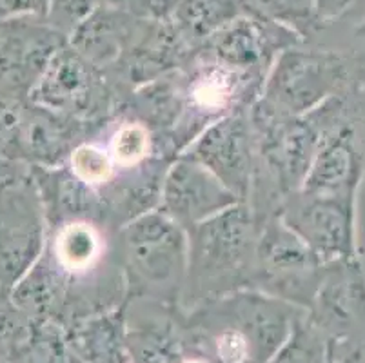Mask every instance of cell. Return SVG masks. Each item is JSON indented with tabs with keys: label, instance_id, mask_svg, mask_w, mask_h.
<instances>
[{
	"label": "cell",
	"instance_id": "6da1fadb",
	"mask_svg": "<svg viewBox=\"0 0 365 363\" xmlns=\"http://www.w3.org/2000/svg\"><path fill=\"white\" fill-rule=\"evenodd\" d=\"M41 260L61 289L62 304L95 311L125 300L120 227L111 222L73 218L51 225Z\"/></svg>",
	"mask_w": 365,
	"mask_h": 363
},
{
	"label": "cell",
	"instance_id": "7a4b0ae2",
	"mask_svg": "<svg viewBox=\"0 0 365 363\" xmlns=\"http://www.w3.org/2000/svg\"><path fill=\"white\" fill-rule=\"evenodd\" d=\"M189 255L182 302L205 305L251 289L258 222L247 204H237L187 231Z\"/></svg>",
	"mask_w": 365,
	"mask_h": 363
},
{
	"label": "cell",
	"instance_id": "3957f363",
	"mask_svg": "<svg viewBox=\"0 0 365 363\" xmlns=\"http://www.w3.org/2000/svg\"><path fill=\"white\" fill-rule=\"evenodd\" d=\"M267 73L229 68L197 49L178 69L182 113L177 126L162 142L165 156L177 160L195 140L218 120L247 111L260 98Z\"/></svg>",
	"mask_w": 365,
	"mask_h": 363
},
{
	"label": "cell",
	"instance_id": "277c9868",
	"mask_svg": "<svg viewBox=\"0 0 365 363\" xmlns=\"http://www.w3.org/2000/svg\"><path fill=\"white\" fill-rule=\"evenodd\" d=\"M125 302H178L187 275V231L162 209H153L120 227Z\"/></svg>",
	"mask_w": 365,
	"mask_h": 363
},
{
	"label": "cell",
	"instance_id": "5b68a950",
	"mask_svg": "<svg viewBox=\"0 0 365 363\" xmlns=\"http://www.w3.org/2000/svg\"><path fill=\"white\" fill-rule=\"evenodd\" d=\"M302 46L282 51L265 78L260 98L278 113L305 115L325 100L365 84V60Z\"/></svg>",
	"mask_w": 365,
	"mask_h": 363
},
{
	"label": "cell",
	"instance_id": "8992f818",
	"mask_svg": "<svg viewBox=\"0 0 365 363\" xmlns=\"http://www.w3.org/2000/svg\"><path fill=\"white\" fill-rule=\"evenodd\" d=\"M28 100L84 124L102 126L120 115L125 96L68 40L33 86Z\"/></svg>",
	"mask_w": 365,
	"mask_h": 363
},
{
	"label": "cell",
	"instance_id": "52a82bcc",
	"mask_svg": "<svg viewBox=\"0 0 365 363\" xmlns=\"http://www.w3.org/2000/svg\"><path fill=\"white\" fill-rule=\"evenodd\" d=\"M325 265L278 215L258 225L251 280L255 291L311 309Z\"/></svg>",
	"mask_w": 365,
	"mask_h": 363
},
{
	"label": "cell",
	"instance_id": "ba28073f",
	"mask_svg": "<svg viewBox=\"0 0 365 363\" xmlns=\"http://www.w3.org/2000/svg\"><path fill=\"white\" fill-rule=\"evenodd\" d=\"M48 220L33 173L0 182V285L11 287L41 258Z\"/></svg>",
	"mask_w": 365,
	"mask_h": 363
},
{
	"label": "cell",
	"instance_id": "9c48e42d",
	"mask_svg": "<svg viewBox=\"0 0 365 363\" xmlns=\"http://www.w3.org/2000/svg\"><path fill=\"white\" fill-rule=\"evenodd\" d=\"M278 216L324 264L361 256L356 200L311 195L298 189L284 200Z\"/></svg>",
	"mask_w": 365,
	"mask_h": 363
},
{
	"label": "cell",
	"instance_id": "30bf717a",
	"mask_svg": "<svg viewBox=\"0 0 365 363\" xmlns=\"http://www.w3.org/2000/svg\"><path fill=\"white\" fill-rule=\"evenodd\" d=\"M68 40L46 19H0V93L28 98Z\"/></svg>",
	"mask_w": 365,
	"mask_h": 363
},
{
	"label": "cell",
	"instance_id": "8fae6325",
	"mask_svg": "<svg viewBox=\"0 0 365 363\" xmlns=\"http://www.w3.org/2000/svg\"><path fill=\"white\" fill-rule=\"evenodd\" d=\"M185 156L204 165L245 204L255 175V135L247 111H238L209 126Z\"/></svg>",
	"mask_w": 365,
	"mask_h": 363
},
{
	"label": "cell",
	"instance_id": "7c38bea8",
	"mask_svg": "<svg viewBox=\"0 0 365 363\" xmlns=\"http://www.w3.org/2000/svg\"><path fill=\"white\" fill-rule=\"evenodd\" d=\"M300 44H305V40L291 29L240 13L218 29L202 49L229 68L269 75L282 51Z\"/></svg>",
	"mask_w": 365,
	"mask_h": 363
},
{
	"label": "cell",
	"instance_id": "4fadbf2b",
	"mask_svg": "<svg viewBox=\"0 0 365 363\" xmlns=\"http://www.w3.org/2000/svg\"><path fill=\"white\" fill-rule=\"evenodd\" d=\"M237 204L242 202L213 173L193 158L180 155L169 165L158 209L189 231Z\"/></svg>",
	"mask_w": 365,
	"mask_h": 363
},
{
	"label": "cell",
	"instance_id": "5bb4252c",
	"mask_svg": "<svg viewBox=\"0 0 365 363\" xmlns=\"http://www.w3.org/2000/svg\"><path fill=\"white\" fill-rule=\"evenodd\" d=\"M104 126L84 124L28 100L19 136V160L35 168L64 165L73 149Z\"/></svg>",
	"mask_w": 365,
	"mask_h": 363
},
{
	"label": "cell",
	"instance_id": "9a60e30c",
	"mask_svg": "<svg viewBox=\"0 0 365 363\" xmlns=\"http://www.w3.org/2000/svg\"><path fill=\"white\" fill-rule=\"evenodd\" d=\"M145 20L104 2L71 33L69 44L91 64L109 73L128 55Z\"/></svg>",
	"mask_w": 365,
	"mask_h": 363
},
{
	"label": "cell",
	"instance_id": "2e32d148",
	"mask_svg": "<svg viewBox=\"0 0 365 363\" xmlns=\"http://www.w3.org/2000/svg\"><path fill=\"white\" fill-rule=\"evenodd\" d=\"M311 311L318 322L334 331L365 325V267L360 258L325 265Z\"/></svg>",
	"mask_w": 365,
	"mask_h": 363
},
{
	"label": "cell",
	"instance_id": "e0dca14e",
	"mask_svg": "<svg viewBox=\"0 0 365 363\" xmlns=\"http://www.w3.org/2000/svg\"><path fill=\"white\" fill-rule=\"evenodd\" d=\"M237 0H165L164 19L193 49H200L218 29L240 15Z\"/></svg>",
	"mask_w": 365,
	"mask_h": 363
},
{
	"label": "cell",
	"instance_id": "ac0fdd59",
	"mask_svg": "<svg viewBox=\"0 0 365 363\" xmlns=\"http://www.w3.org/2000/svg\"><path fill=\"white\" fill-rule=\"evenodd\" d=\"M237 4L244 15L284 26L305 42L324 22L317 0H237Z\"/></svg>",
	"mask_w": 365,
	"mask_h": 363
},
{
	"label": "cell",
	"instance_id": "d6986e66",
	"mask_svg": "<svg viewBox=\"0 0 365 363\" xmlns=\"http://www.w3.org/2000/svg\"><path fill=\"white\" fill-rule=\"evenodd\" d=\"M66 164H68V168L71 169L76 178H81L84 184L95 189L101 195V198L111 188L113 182L117 180L115 162L109 156L98 133L76 145Z\"/></svg>",
	"mask_w": 365,
	"mask_h": 363
},
{
	"label": "cell",
	"instance_id": "ffe728a7",
	"mask_svg": "<svg viewBox=\"0 0 365 363\" xmlns=\"http://www.w3.org/2000/svg\"><path fill=\"white\" fill-rule=\"evenodd\" d=\"M229 300H231L235 311L238 312V316H240V319L247 329L238 327L235 324L224 325L213 339L215 356L220 363H247L249 356L253 352V342H251V334H249V331L253 332V329H251V324L247 322L244 312L238 309L233 296L229 295Z\"/></svg>",
	"mask_w": 365,
	"mask_h": 363
},
{
	"label": "cell",
	"instance_id": "44dd1931",
	"mask_svg": "<svg viewBox=\"0 0 365 363\" xmlns=\"http://www.w3.org/2000/svg\"><path fill=\"white\" fill-rule=\"evenodd\" d=\"M26 102L28 98L0 93V156L4 158L19 160V136Z\"/></svg>",
	"mask_w": 365,
	"mask_h": 363
},
{
	"label": "cell",
	"instance_id": "7402d4cb",
	"mask_svg": "<svg viewBox=\"0 0 365 363\" xmlns=\"http://www.w3.org/2000/svg\"><path fill=\"white\" fill-rule=\"evenodd\" d=\"M104 2L108 0H51L46 20L69 39L71 33Z\"/></svg>",
	"mask_w": 365,
	"mask_h": 363
},
{
	"label": "cell",
	"instance_id": "603a6c76",
	"mask_svg": "<svg viewBox=\"0 0 365 363\" xmlns=\"http://www.w3.org/2000/svg\"><path fill=\"white\" fill-rule=\"evenodd\" d=\"M51 0H0V19L35 16L46 19Z\"/></svg>",
	"mask_w": 365,
	"mask_h": 363
},
{
	"label": "cell",
	"instance_id": "cb8c5ba5",
	"mask_svg": "<svg viewBox=\"0 0 365 363\" xmlns=\"http://www.w3.org/2000/svg\"><path fill=\"white\" fill-rule=\"evenodd\" d=\"M140 19H164L165 0H108Z\"/></svg>",
	"mask_w": 365,
	"mask_h": 363
},
{
	"label": "cell",
	"instance_id": "d4e9b609",
	"mask_svg": "<svg viewBox=\"0 0 365 363\" xmlns=\"http://www.w3.org/2000/svg\"><path fill=\"white\" fill-rule=\"evenodd\" d=\"M349 4V0H327V11H325V22L331 20L333 16H336L341 9H345V6Z\"/></svg>",
	"mask_w": 365,
	"mask_h": 363
},
{
	"label": "cell",
	"instance_id": "484cf974",
	"mask_svg": "<svg viewBox=\"0 0 365 363\" xmlns=\"http://www.w3.org/2000/svg\"><path fill=\"white\" fill-rule=\"evenodd\" d=\"M180 363H209V359L200 358V356H189V358L182 359Z\"/></svg>",
	"mask_w": 365,
	"mask_h": 363
},
{
	"label": "cell",
	"instance_id": "4316f807",
	"mask_svg": "<svg viewBox=\"0 0 365 363\" xmlns=\"http://www.w3.org/2000/svg\"><path fill=\"white\" fill-rule=\"evenodd\" d=\"M317 4H318V9H320L322 19H324V22H325V11H327V0H317Z\"/></svg>",
	"mask_w": 365,
	"mask_h": 363
}]
</instances>
